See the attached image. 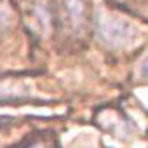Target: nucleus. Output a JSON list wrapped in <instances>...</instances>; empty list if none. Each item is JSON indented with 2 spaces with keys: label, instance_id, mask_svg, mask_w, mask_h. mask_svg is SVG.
<instances>
[{
  "label": "nucleus",
  "instance_id": "nucleus-1",
  "mask_svg": "<svg viewBox=\"0 0 148 148\" xmlns=\"http://www.w3.org/2000/svg\"><path fill=\"white\" fill-rule=\"evenodd\" d=\"M98 32L101 35V38L110 44V45H127L132 42V38H136V32L134 28L125 23V21H119V19H112V18H105L99 19L98 23Z\"/></svg>",
  "mask_w": 148,
  "mask_h": 148
},
{
  "label": "nucleus",
  "instance_id": "nucleus-2",
  "mask_svg": "<svg viewBox=\"0 0 148 148\" xmlns=\"http://www.w3.org/2000/svg\"><path fill=\"white\" fill-rule=\"evenodd\" d=\"M68 12L71 16V19L75 23H82L84 21V14H86V2L84 0H64Z\"/></svg>",
  "mask_w": 148,
  "mask_h": 148
},
{
  "label": "nucleus",
  "instance_id": "nucleus-3",
  "mask_svg": "<svg viewBox=\"0 0 148 148\" xmlns=\"http://www.w3.org/2000/svg\"><path fill=\"white\" fill-rule=\"evenodd\" d=\"M143 75L148 77V58H146V61H145V64H143Z\"/></svg>",
  "mask_w": 148,
  "mask_h": 148
}]
</instances>
